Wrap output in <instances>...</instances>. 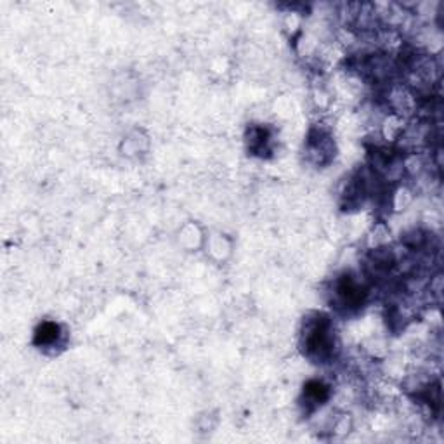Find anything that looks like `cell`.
Returning a JSON list of instances; mask_svg holds the SVG:
<instances>
[{
  "label": "cell",
  "mask_w": 444,
  "mask_h": 444,
  "mask_svg": "<svg viewBox=\"0 0 444 444\" xmlns=\"http://www.w3.org/2000/svg\"><path fill=\"white\" fill-rule=\"evenodd\" d=\"M300 345L304 349V354L316 363H326L335 358L337 335L332 319L319 312H312L309 318L304 319Z\"/></svg>",
  "instance_id": "1"
},
{
  "label": "cell",
  "mask_w": 444,
  "mask_h": 444,
  "mask_svg": "<svg viewBox=\"0 0 444 444\" xmlns=\"http://www.w3.org/2000/svg\"><path fill=\"white\" fill-rule=\"evenodd\" d=\"M61 337H63L61 326L58 325V323L45 321L37 328V333H35V344L44 349L56 347V345L61 342Z\"/></svg>",
  "instance_id": "2"
},
{
  "label": "cell",
  "mask_w": 444,
  "mask_h": 444,
  "mask_svg": "<svg viewBox=\"0 0 444 444\" xmlns=\"http://www.w3.org/2000/svg\"><path fill=\"white\" fill-rule=\"evenodd\" d=\"M328 396H330L328 387L319 380H311L306 387H304V401H306L304 404H306L309 410L321 406V404L328 399Z\"/></svg>",
  "instance_id": "3"
}]
</instances>
